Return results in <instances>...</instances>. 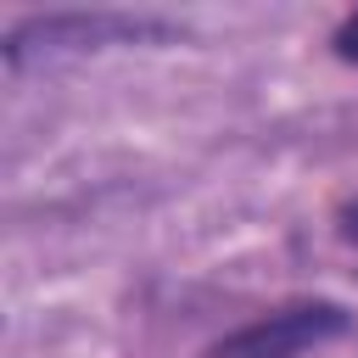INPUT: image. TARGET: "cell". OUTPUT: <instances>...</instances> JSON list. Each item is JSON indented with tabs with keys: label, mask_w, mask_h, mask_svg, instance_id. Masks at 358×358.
<instances>
[{
	"label": "cell",
	"mask_w": 358,
	"mask_h": 358,
	"mask_svg": "<svg viewBox=\"0 0 358 358\" xmlns=\"http://www.w3.org/2000/svg\"><path fill=\"white\" fill-rule=\"evenodd\" d=\"M185 39V22L157 17V11H22L6 22L0 34V62L6 73H28L45 67L56 56H84V50H106V45H173Z\"/></svg>",
	"instance_id": "obj_1"
},
{
	"label": "cell",
	"mask_w": 358,
	"mask_h": 358,
	"mask_svg": "<svg viewBox=\"0 0 358 358\" xmlns=\"http://www.w3.org/2000/svg\"><path fill=\"white\" fill-rule=\"evenodd\" d=\"M358 330V313L336 296H285L263 313H252L246 324L213 336L201 347V358H308L341 336Z\"/></svg>",
	"instance_id": "obj_2"
},
{
	"label": "cell",
	"mask_w": 358,
	"mask_h": 358,
	"mask_svg": "<svg viewBox=\"0 0 358 358\" xmlns=\"http://www.w3.org/2000/svg\"><path fill=\"white\" fill-rule=\"evenodd\" d=\"M336 235H341V241H347V246H358V196H352V201H341V207H336Z\"/></svg>",
	"instance_id": "obj_4"
},
{
	"label": "cell",
	"mask_w": 358,
	"mask_h": 358,
	"mask_svg": "<svg viewBox=\"0 0 358 358\" xmlns=\"http://www.w3.org/2000/svg\"><path fill=\"white\" fill-rule=\"evenodd\" d=\"M330 56H336L341 67H358V6L336 17V28H330Z\"/></svg>",
	"instance_id": "obj_3"
}]
</instances>
